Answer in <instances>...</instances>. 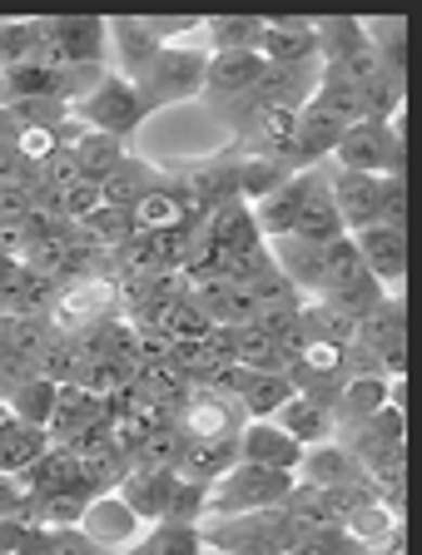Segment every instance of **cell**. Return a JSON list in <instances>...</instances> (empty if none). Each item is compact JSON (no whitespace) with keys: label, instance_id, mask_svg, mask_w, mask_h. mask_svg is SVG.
Segmentation results:
<instances>
[{"label":"cell","instance_id":"1","mask_svg":"<svg viewBox=\"0 0 422 555\" xmlns=\"http://www.w3.org/2000/svg\"><path fill=\"white\" fill-rule=\"evenodd\" d=\"M204 69H209V50L204 46H165L150 60L140 80H135V94H140L144 119L169 109V104L200 100L204 94Z\"/></svg>","mask_w":422,"mask_h":555},{"label":"cell","instance_id":"2","mask_svg":"<svg viewBox=\"0 0 422 555\" xmlns=\"http://www.w3.org/2000/svg\"><path fill=\"white\" fill-rule=\"evenodd\" d=\"M294 491V472H269V466H248L234 462L219 481H209L204 496V520L219 516H248V511H269L283 506V496Z\"/></svg>","mask_w":422,"mask_h":555},{"label":"cell","instance_id":"3","mask_svg":"<svg viewBox=\"0 0 422 555\" xmlns=\"http://www.w3.org/2000/svg\"><path fill=\"white\" fill-rule=\"evenodd\" d=\"M333 169L348 173H373V179H393V173L408 169V144H402V119H387V125H373V119H353L343 129L338 150H333Z\"/></svg>","mask_w":422,"mask_h":555},{"label":"cell","instance_id":"4","mask_svg":"<svg viewBox=\"0 0 422 555\" xmlns=\"http://www.w3.org/2000/svg\"><path fill=\"white\" fill-rule=\"evenodd\" d=\"M110 30L94 15H65V21H40V50L36 65L46 69H75V65H105Z\"/></svg>","mask_w":422,"mask_h":555},{"label":"cell","instance_id":"5","mask_svg":"<svg viewBox=\"0 0 422 555\" xmlns=\"http://www.w3.org/2000/svg\"><path fill=\"white\" fill-rule=\"evenodd\" d=\"M71 119L80 129H94V134L129 139L135 129L144 125V109H140V94H135V85H129L125 75H115V69H110L105 80L94 85L85 100L71 104Z\"/></svg>","mask_w":422,"mask_h":555},{"label":"cell","instance_id":"6","mask_svg":"<svg viewBox=\"0 0 422 555\" xmlns=\"http://www.w3.org/2000/svg\"><path fill=\"white\" fill-rule=\"evenodd\" d=\"M348 125H353V119H343L338 109H323V104L308 100L304 109H298L294 139H289V150H283V164H289V173H304V169H318V164H329Z\"/></svg>","mask_w":422,"mask_h":555},{"label":"cell","instance_id":"7","mask_svg":"<svg viewBox=\"0 0 422 555\" xmlns=\"http://www.w3.org/2000/svg\"><path fill=\"white\" fill-rule=\"evenodd\" d=\"M258 75H264V60H258L254 50H223V55H209L200 100L209 104L214 119H229V109L248 100V90L258 85Z\"/></svg>","mask_w":422,"mask_h":555},{"label":"cell","instance_id":"8","mask_svg":"<svg viewBox=\"0 0 422 555\" xmlns=\"http://www.w3.org/2000/svg\"><path fill=\"white\" fill-rule=\"evenodd\" d=\"M358 258H363V273L373 278L383 293H402V273H408V233L373 223L363 233H348Z\"/></svg>","mask_w":422,"mask_h":555},{"label":"cell","instance_id":"9","mask_svg":"<svg viewBox=\"0 0 422 555\" xmlns=\"http://www.w3.org/2000/svg\"><path fill=\"white\" fill-rule=\"evenodd\" d=\"M329 194L343 219V233H363L383 223V179H373V173H348L329 164Z\"/></svg>","mask_w":422,"mask_h":555},{"label":"cell","instance_id":"10","mask_svg":"<svg viewBox=\"0 0 422 555\" xmlns=\"http://www.w3.org/2000/svg\"><path fill=\"white\" fill-rule=\"evenodd\" d=\"M258 60L264 65H318L314 21H304V15H264Z\"/></svg>","mask_w":422,"mask_h":555},{"label":"cell","instance_id":"11","mask_svg":"<svg viewBox=\"0 0 422 555\" xmlns=\"http://www.w3.org/2000/svg\"><path fill=\"white\" fill-rule=\"evenodd\" d=\"M80 531L110 555V551H129V545L140 541L144 526H140V516L110 491V496H90V506H85V516H80Z\"/></svg>","mask_w":422,"mask_h":555},{"label":"cell","instance_id":"12","mask_svg":"<svg viewBox=\"0 0 422 555\" xmlns=\"http://www.w3.org/2000/svg\"><path fill=\"white\" fill-rule=\"evenodd\" d=\"M318 184V169H304V173H294L283 189H273L269 198H258V204H248V214H254V223H258V233H264V243H273V238H289L294 233V223H298V214H304V198H308V189Z\"/></svg>","mask_w":422,"mask_h":555},{"label":"cell","instance_id":"13","mask_svg":"<svg viewBox=\"0 0 422 555\" xmlns=\"http://www.w3.org/2000/svg\"><path fill=\"white\" fill-rule=\"evenodd\" d=\"M239 462L269 466V472H298L304 447H298L289 431L273 427V422H244V427H239Z\"/></svg>","mask_w":422,"mask_h":555},{"label":"cell","instance_id":"14","mask_svg":"<svg viewBox=\"0 0 422 555\" xmlns=\"http://www.w3.org/2000/svg\"><path fill=\"white\" fill-rule=\"evenodd\" d=\"M279 431L298 441V447H323V441L338 437V416H333L329 402H314V397H289L279 412L269 416Z\"/></svg>","mask_w":422,"mask_h":555},{"label":"cell","instance_id":"15","mask_svg":"<svg viewBox=\"0 0 422 555\" xmlns=\"http://www.w3.org/2000/svg\"><path fill=\"white\" fill-rule=\"evenodd\" d=\"M105 30H110V46H115V55H119L115 75H125L129 85L140 80L144 69H150V60L165 50L159 35L150 30V21H135V15H115V21H105Z\"/></svg>","mask_w":422,"mask_h":555},{"label":"cell","instance_id":"16","mask_svg":"<svg viewBox=\"0 0 422 555\" xmlns=\"http://www.w3.org/2000/svg\"><path fill=\"white\" fill-rule=\"evenodd\" d=\"M294 481L318 486V491H333V486H363L368 476L338 441H323V447H304V462H298Z\"/></svg>","mask_w":422,"mask_h":555},{"label":"cell","instance_id":"17","mask_svg":"<svg viewBox=\"0 0 422 555\" xmlns=\"http://www.w3.org/2000/svg\"><path fill=\"white\" fill-rule=\"evenodd\" d=\"M175 486H179L175 472H129L115 496L140 516V526H159L169 511V496H175Z\"/></svg>","mask_w":422,"mask_h":555},{"label":"cell","instance_id":"18","mask_svg":"<svg viewBox=\"0 0 422 555\" xmlns=\"http://www.w3.org/2000/svg\"><path fill=\"white\" fill-rule=\"evenodd\" d=\"M234 462H239V437H184V456H179L175 476L209 486Z\"/></svg>","mask_w":422,"mask_h":555},{"label":"cell","instance_id":"19","mask_svg":"<svg viewBox=\"0 0 422 555\" xmlns=\"http://www.w3.org/2000/svg\"><path fill=\"white\" fill-rule=\"evenodd\" d=\"M289 238H298V243H333V238H343V219H338L333 194H329V164H318V184L308 189L304 214H298V223H294V233H289Z\"/></svg>","mask_w":422,"mask_h":555},{"label":"cell","instance_id":"20","mask_svg":"<svg viewBox=\"0 0 422 555\" xmlns=\"http://www.w3.org/2000/svg\"><path fill=\"white\" fill-rule=\"evenodd\" d=\"M314 40H318V65H338V60L373 46V30L358 15H318Z\"/></svg>","mask_w":422,"mask_h":555},{"label":"cell","instance_id":"21","mask_svg":"<svg viewBox=\"0 0 422 555\" xmlns=\"http://www.w3.org/2000/svg\"><path fill=\"white\" fill-rule=\"evenodd\" d=\"M204 233L214 238V248H219V258H234V254H248V248H258L264 243V233H258L254 214H248V204H223L214 208L209 219H204Z\"/></svg>","mask_w":422,"mask_h":555},{"label":"cell","instance_id":"22","mask_svg":"<svg viewBox=\"0 0 422 555\" xmlns=\"http://www.w3.org/2000/svg\"><path fill=\"white\" fill-rule=\"evenodd\" d=\"M50 451V431L46 427H30V422H15L5 412L0 422V476H21L30 462H40Z\"/></svg>","mask_w":422,"mask_h":555},{"label":"cell","instance_id":"23","mask_svg":"<svg viewBox=\"0 0 422 555\" xmlns=\"http://www.w3.org/2000/svg\"><path fill=\"white\" fill-rule=\"evenodd\" d=\"M387 406V377H348L343 392L333 397V416H338V431L358 427L368 416H378Z\"/></svg>","mask_w":422,"mask_h":555},{"label":"cell","instance_id":"24","mask_svg":"<svg viewBox=\"0 0 422 555\" xmlns=\"http://www.w3.org/2000/svg\"><path fill=\"white\" fill-rule=\"evenodd\" d=\"M154 184H159V169H150L144 159L125 154V159H119L115 169L105 173V184H100V198H105L110 208H135Z\"/></svg>","mask_w":422,"mask_h":555},{"label":"cell","instance_id":"25","mask_svg":"<svg viewBox=\"0 0 422 555\" xmlns=\"http://www.w3.org/2000/svg\"><path fill=\"white\" fill-rule=\"evenodd\" d=\"M204 35V50L209 55H223V50H254L258 55V40H264V15H209L200 25Z\"/></svg>","mask_w":422,"mask_h":555},{"label":"cell","instance_id":"26","mask_svg":"<svg viewBox=\"0 0 422 555\" xmlns=\"http://www.w3.org/2000/svg\"><path fill=\"white\" fill-rule=\"evenodd\" d=\"M289 397H298V392H294V382L283 377V372H248L244 392H239L234 402H239V412H244V422H269Z\"/></svg>","mask_w":422,"mask_h":555},{"label":"cell","instance_id":"27","mask_svg":"<svg viewBox=\"0 0 422 555\" xmlns=\"http://www.w3.org/2000/svg\"><path fill=\"white\" fill-rule=\"evenodd\" d=\"M65 150L75 154V164H80V179H90V184H105V173L129 154V150H125V139L94 134V129H80V134H75L71 144H65Z\"/></svg>","mask_w":422,"mask_h":555},{"label":"cell","instance_id":"28","mask_svg":"<svg viewBox=\"0 0 422 555\" xmlns=\"http://www.w3.org/2000/svg\"><path fill=\"white\" fill-rule=\"evenodd\" d=\"M85 506H90L85 491H50V496H36L25 506V520H30V526H46V531H71V526H80Z\"/></svg>","mask_w":422,"mask_h":555},{"label":"cell","instance_id":"29","mask_svg":"<svg viewBox=\"0 0 422 555\" xmlns=\"http://www.w3.org/2000/svg\"><path fill=\"white\" fill-rule=\"evenodd\" d=\"M55 397H60V387L50 377H30V382H21V387L5 397V412H11L15 422H30V427H50V416H55Z\"/></svg>","mask_w":422,"mask_h":555},{"label":"cell","instance_id":"30","mask_svg":"<svg viewBox=\"0 0 422 555\" xmlns=\"http://www.w3.org/2000/svg\"><path fill=\"white\" fill-rule=\"evenodd\" d=\"M294 179L283 159H239V204H258Z\"/></svg>","mask_w":422,"mask_h":555},{"label":"cell","instance_id":"31","mask_svg":"<svg viewBox=\"0 0 422 555\" xmlns=\"http://www.w3.org/2000/svg\"><path fill=\"white\" fill-rule=\"evenodd\" d=\"M144 555H204L209 545H204L200 526H184V520H159V526H150V535L140 541Z\"/></svg>","mask_w":422,"mask_h":555},{"label":"cell","instance_id":"32","mask_svg":"<svg viewBox=\"0 0 422 555\" xmlns=\"http://www.w3.org/2000/svg\"><path fill=\"white\" fill-rule=\"evenodd\" d=\"M50 337H55V323H50V318H5V347H0V352L40 362Z\"/></svg>","mask_w":422,"mask_h":555},{"label":"cell","instance_id":"33","mask_svg":"<svg viewBox=\"0 0 422 555\" xmlns=\"http://www.w3.org/2000/svg\"><path fill=\"white\" fill-rule=\"evenodd\" d=\"M204 496H209V486H200V481H184V476H179L175 496H169L165 520H184V526H200V520H204Z\"/></svg>","mask_w":422,"mask_h":555},{"label":"cell","instance_id":"34","mask_svg":"<svg viewBox=\"0 0 422 555\" xmlns=\"http://www.w3.org/2000/svg\"><path fill=\"white\" fill-rule=\"evenodd\" d=\"M383 223L408 233V184H402V173L383 179Z\"/></svg>","mask_w":422,"mask_h":555},{"label":"cell","instance_id":"35","mask_svg":"<svg viewBox=\"0 0 422 555\" xmlns=\"http://www.w3.org/2000/svg\"><path fill=\"white\" fill-rule=\"evenodd\" d=\"M40 555H105V551H100L80 526H71V531H46V551Z\"/></svg>","mask_w":422,"mask_h":555},{"label":"cell","instance_id":"36","mask_svg":"<svg viewBox=\"0 0 422 555\" xmlns=\"http://www.w3.org/2000/svg\"><path fill=\"white\" fill-rule=\"evenodd\" d=\"M119 555H144V551H140V545H129V551H119Z\"/></svg>","mask_w":422,"mask_h":555},{"label":"cell","instance_id":"37","mask_svg":"<svg viewBox=\"0 0 422 555\" xmlns=\"http://www.w3.org/2000/svg\"><path fill=\"white\" fill-rule=\"evenodd\" d=\"M0 406H5V382H0Z\"/></svg>","mask_w":422,"mask_h":555},{"label":"cell","instance_id":"38","mask_svg":"<svg viewBox=\"0 0 422 555\" xmlns=\"http://www.w3.org/2000/svg\"><path fill=\"white\" fill-rule=\"evenodd\" d=\"M0 422H5V406H0Z\"/></svg>","mask_w":422,"mask_h":555},{"label":"cell","instance_id":"39","mask_svg":"<svg viewBox=\"0 0 422 555\" xmlns=\"http://www.w3.org/2000/svg\"><path fill=\"white\" fill-rule=\"evenodd\" d=\"M0 481H5V476H0Z\"/></svg>","mask_w":422,"mask_h":555}]
</instances>
